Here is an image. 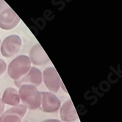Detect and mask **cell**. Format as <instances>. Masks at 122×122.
Returning <instances> with one entry per match:
<instances>
[{
	"label": "cell",
	"instance_id": "obj_1",
	"mask_svg": "<svg viewBox=\"0 0 122 122\" xmlns=\"http://www.w3.org/2000/svg\"><path fill=\"white\" fill-rule=\"evenodd\" d=\"M19 95L23 105L30 110L40 108L41 93L36 87L31 85H23L19 88Z\"/></svg>",
	"mask_w": 122,
	"mask_h": 122
},
{
	"label": "cell",
	"instance_id": "obj_15",
	"mask_svg": "<svg viewBox=\"0 0 122 122\" xmlns=\"http://www.w3.org/2000/svg\"><path fill=\"white\" fill-rule=\"evenodd\" d=\"M0 43H1V40H0Z\"/></svg>",
	"mask_w": 122,
	"mask_h": 122
},
{
	"label": "cell",
	"instance_id": "obj_3",
	"mask_svg": "<svg viewBox=\"0 0 122 122\" xmlns=\"http://www.w3.org/2000/svg\"><path fill=\"white\" fill-rule=\"evenodd\" d=\"M21 19L4 0H0V28L10 30L15 28Z\"/></svg>",
	"mask_w": 122,
	"mask_h": 122
},
{
	"label": "cell",
	"instance_id": "obj_11",
	"mask_svg": "<svg viewBox=\"0 0 122 122\" xmlns=\"http://www.w3.org/2000/svg\"><path fill=\"white\" fill-rule=\"evenodd\" d=\"M1 100L4 104H7L8 105H11L13 107L19 105L20 103L19 92L11 87L7 88L5 91L2 99Z\"/></svg>",
	"mask_w": 122,
	"mask_h": 122
},
{
	"label": "cell",
	"instance_id": "obj_14",
	"mask_svg": "<svg viewBox=\"0 0 122 122\" xmlns=\"http://www.w3.org/2000/svg\"><path fill=\"white\" fill-rule=\"evenodd\" d=\"M60 120H57V119H52V118H50V119H45L42 121L41 122H59Z\"/></svg>",
	"mask_w": 122,
	"mask_h": 122
},
{
	"label": "cell",
	"instance_id": "obj_6",
	"mask_svg": "<svg viewBox=\"0 0 122 122\" xmlns=\"http://www.w3.org/2000/svg\"><path fill=\"white\" fill-rule=\"evenodd\" d=\"M42 77L46 88L51 92L57 93L60 87V79L56 69L53 67H47L44 69Z\"/></svg>",
	"mask_w": 122,
	"mask_h": 122
},
{
	"label": "cell",
	"instance_id": "obj_8",
	"mask_svg": "<svg viewBox=\"0 0 122 122\" xmlns=\"http://www.w3.org/2000/svg\"><path fill=\"white\" fill-rule=\"evenodd\" d=\"M26 113L27 108L23 104H19L2 113L0 116V122H22Z\"/></svg>",
	"mask_w": 122,
	"mask_h": 122
},
{
	"label": "cell",
	"instance_id": "obj_13",
	"mask_svg": "<svg viewBox=\"0 0 122 122\" xmlns=\"http://www.w3.org/2000/svg\"><path fill=\"white\" fill-rule=\"evenodd\" d=\"M4 110H5V104L2 102L1 99H0V116H1L3 113Z\"/></svg>",
	"mask_w": 122,
	"mask_h": 122
},
{
	"label": "cell",
	"instance_id": "obj_16",
	"mask_svg": "<svg viewBox=\"0 0 122 122\" xmlns=\"http://www.w3.org/2000/svg\"><path fill=\"white\" fill-rule=\"evenodd\" d=\"M59 122H61V121H59Z\"/></svg>",
	"mask_w": 122,
	"mask_h": 122
},
{
	"label": "cell",
	"instance_id": "obj_10",
	"mask_svg": "<svg viewBox=\"0 0 122 122\" xmlns=\"http://www.w3.org/2000/svg\"><path fill=\"white\" fill-rule=\"evenodd\" d=\"M60 116L65 122H74L78 119L75 107L71 99L66 101L60 107Z\"/></svg>",
	"mask_w": 122,
	"mask_h": 122
},
{
	"label": "cell",
	"instance_id": "obj_7",
	"mask_svg": "<svg viewBox=\"0 0 122 122\" xmlns=\"http://www.w3.org/2000/svg\"><path fill=\"white\" fill-rule=\"evenodd\" d=\"M42 72L36 67H32L27 74L21 79L14 81V83L18 88L23 85H31L37 88L42 84Z\"/></svg>",
	"mask_w": 122,
	"mask_h": 122
},
{
	"label": "cell",
	"instance_id": "obj_4",
	"mask_svg": "<svg viewBox=\"0 0 122 122\" xmlns=\"http://www.w3.org/2000/svg\"><path fill=\"white\" fill-rule=\"evenodd\" d=\"M21 39L16 35L7 37L1 46V53L5 57H11L19 51L21 48Z\"/></svg>",
	"mask_w": 122,
	"mask_h": 122
},
{
	"label": "cell",
	"instance_id": "obj_9",
	"mask_svg": "<svg viewBox=\"0 0 122 122\" xmlns=\"http://www.w3.org/2000/svg\"><path fill=\"white\" fill-rule=\"evenodd\" d=\"M30 60L35 66H42L49 63V58L40 44H36L30 51Z\"/></svg>",
	"mask_w": 122,
	"mask_h": 122
},
{
	"label": "cell",
	"instance_id": "obj_5",
	"mask_svg": "<svg viewBox=\"0 0 122 122\" xmlns=\"http://www.w3.org/2000/svg\"><path fill=\"white\" fill-rule=\"evenodd\" d=\"M41 111L51 113L57 112L61 105L60 99L57 96L50 92H41Z\"/></svg>",
	"mask_w": 122,
	"mask_h": 122
},
{
	"label": "cell",
	"instance_id": "obj_2",
	"mask_svg": "<svg viewBox=\"0 0 122 122\" xmlns=\"http://www.w3.org/2000/svg\"><path fill=\"white\" fill-rule=\"evenodd\" d=\"M31 68V62L29 57L19 55L13 59L7 69V74L14 81L18 80L27 74Z\"/></svg>",
	"mask_w": 122,
	"mask_h": 122
},
{
	"label": "cell",
	"instance_id": "obj_12",
	"mask_svg": "<svg viewBox=\"0 0 122 122\" xmlns=\"http://www.w3.org/2000/svg\"><path fill=\"white\" fill-rule=\"evenodd\" d=\"M6 68H7V64L5 61L0 58V76L2 74H3L5 71H6Z\"/></svg>",
	"mask_w": 122,
	"mask_h": 122
}]
</instances>
